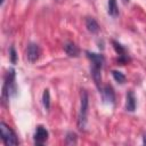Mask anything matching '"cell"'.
Returning a JSON list of instances; mask_svg holds the SVG:
<instances>
[{
    "label": "cell",
    "mask_w": 146,
    "mask_h": 146,
    "mask_svg": "<svg viewBox=\"0 0 146 146\" xmlns=\"http://www.w3.org/2000/svg\"><path fill=\"white\" fill-rule=\"evenodd\" d=\"M17 91L16 83H15V70L9 68L5 76V82L2 86V100L3 103L9 99L10 96H15Z\"/></svg>",
    "instance_id": "1"
},
{
    "label": "cell",
    "mask_w": 146,
    "mask_h": 146,
    "mask_svg": "<svg viewBox=\"0 0 146 146\" xmlns=\"http://www.w3.org/2000/svg\"><path fill=\"white\" fill-rule=\"evenodd\" d=\"M80 111L78 115V128L79 130H84L88 117V108H89V96L86 90H81V99H80Z\"/></svg>",
    "instance_id": "2"
},
{
    "label": "cell",
    "mask_w": 146,
    "mask_h": 146,
    "mask_svg": "<svg viewBox=\"0 0 146 146\" xmlns=\"http://www.w3.org/2000/svg\"><path fill=\"white\" fill-rule=\"evenodd\" d=\"M0 130H1V139L5 143V145H18V138L15 133V131L7 125L5 122L0 123Z\"/></svg>",
    "instance_id": "3"
},
{
    "label": "cell",
    "mask_w": 146,
    "mask_h": 146,
    "mask_svg": "<svg viewBox=\"0 0 146 146\" xmlns=\"http://www.w3.org/2000/svg\"><path fill=\"white\" fill-rule=\"evenodd\" d=\"M112 44H113V48H114L115 52H116L117 56H119L117 62H119L121 65L127 64V63L130 60V58H129V56H128V54H127L125 48H124L120 42H117V41H115V40H112Z\"/></svg>",
    "instance_id": "4"
},
{
    "label": "cell",
    "mask_w": 146,
    "mask_h": 146,
    "mask_svg": "<svg viewBox=\"0 0 146 146\" xmlns=\"http://www.w3.org/2000/svg\"><path fill=\"white\" fill-rule=\"evenodd\" d=\"M99 91L102 94V98H103L104 103L115 104V92H114V89L112 88V86L106 84L104 87H100Z\"/></svg>",
    "instance_id": "5"
},
{
    "label": "cell",
    "mask_w": 146,
    "mask_h": 146,
    "mask_svg": "<svg viewBox=\"0 0 146 146\" xmlns=\"http://www.w3.org/2000/svg\"><path fill=\"white\" fill-rule=\"evenodd\" d=\"M48 137H49L48 130H47L43 125H38L36 129H35L34 136H33L34 144H35V145H43V144L47 141Z\"/></svg>",
    "instance_id": "6"
},
{
    "label": "cell",
    "mask_w": 146,
    "mask_h": 146,
    "mask_svg": "<svg viewBox=\"0 0 146 146\" xmlns=\"http://www.w3.org/2000/svg\"><path fill=\"white\" fill-rule=\"evenodd\" d=\"M41 50L36 43H30L26 48V58L30 63H35L40 57Z\"/></svg>",
    "instance_id": "7"
},
{
    "label": "cell",
    "mask_w": 146,
    "mask_h": 146,
    "mask_svg": "<svg viewBox=\"0 0 146 146\" xmlns=\"http://www.w3.org/2000/svg\"><path fill=\"white\" fill-rule=\"evenodd\" d=\"M86 56L88 57V59L91 62V65H96V66H100L103 67L104 63H105V58L102 54H96V52H91V51H86Z\"/></svg>",
    "instance_id": "8"
},
{
    "label": "cell",
    "mask_w": 146,
    "mask_h": 146,
    "mask_svg": "<svg viewBox=\"0 0 146 146\" xmlns=\"http://www.w3.org/2000/svg\"><path fill=\"white\" fill-rule=\"evenodd\" d=\"M136 106H137L136 96L132 90H128V92L125 95V110L128 112H135Z\"/></svg>",
    "instance_id": "9"
},
{
    "label": "cell",
    "mask_w": 146,
    "mask_h": 146,
    "mask_svg": "<svg viewBox=\"0 0 146 146\" xmlns=\"http://www.w3.org/2000/svg\"><path fill=\"white\" fill-rule=\"evenodd\" d=\"M64 50L70 57H79L80 56V48L73 42L65 43L64 44Z\"/></svg>",
    "instance_id": "10"
},
{
    "label": "cell",
    "mask_w": 146,
    "mask_h": 146,
    "mask_svg": "<svg viewBox=\"0 0 146 146\" xmlns=\"http://www.w3.org/2000/svg\"><path fill=\"white\" fill-rule=\"evenodd\" d=\"M102 68H103V67H100V66H96V65H91V68H90L92 80H94L95 84L98 87V89L100 88V83H102V74H100Z\"/></svg>",
    "instance_id": "11"
},
{
    "label": "cell",
    "mask_w": 146,
    "mask_h": 146,
    "mask_svg": "<svg viewBox=\"0 0 146 146\" xmlns=\"http://www.w3.org/2000/svg\"><path fill=\"white\" fill-rule=\"evenodd\" d=\"M86 27L92 34H96L99 32V25L94 17H87L86 18Z\"/></svg>",
    "instance_id": "12"
},
{
    "label": "cell",
    "mask_w": 146,
    "mask_h": 146,
    "mask_svg": "<svg viewBox=\"0 0 146 146\" xmlns=\"http://www.w3.org/2000/svg\"><path fill=\"white\" fill-rule=\"evenodd\" d=\"M107 13L112 17H116L119 15V8L116 0H108L107 1Z\"/></svg>",
    "instance_id": "13"
},
{
    "label": "cell",
    "mask_w": 146,
    "mask_h": 146,
    "mask_svg": "<svg viewBox=\"0 0 146 146\" xmlns=\"http://www.w3.org/2000/svg\"><path fill=\"white\" fill-rule=\"evenodd\" d=\"M76 140H78V136L75 132L70 131L66 133V137H65V144L66 145H75Z\"/></svg>",
    "instance_id": "14"
},
{
    "label": "cell",
    "mask_w": 146,
    "mask_h": 146,
    "mask_svg": "<svg viewBox=\"0 0 146 146\" xmlns=\"http://www.w3.org/2000/svg\"><path fill=\"white\" fill-rule=\"evenodd\" d=\"M112 75H113L114 80H115L117 83H120V84H123V83L125 82V75H124L122 72L113 70V71H112Z\"/></svg>",
    "instance_id": "15"
},
{
    "label": "cell",
    "mask_w": 146,
    "mask_h": 146,
    "mask_svg": "<svg viewBox=\"0 0 146 146\" xmlns=\"http://www.w3.org/2000/svg\"><path fill=\"white\" fill-rule=\"evenodd\" d=\"M42 103H43V106L44 108L48 111L50 108V94H49V90L46 89L43 91V95H42Z\"/></svg>",
    "instance_id": "16"
},
{
    "label": "cell",
    "mask_w": 146,
    "mask_h": 146,
    "mask_svg": "<svg viewBox=\"0 0 146 146\" xmlns=\"http://www.w3.org/2000/svg\"><path fill=\"white\" fill-rule=\"evenodd\" d=\"M9 57H10V62H11L13 64H16V62H17V54H16V50H15L14 47H10Z\"/></svg>",
    "instance_id": "17"
},
{
    "label": "cell",
    "mask_w": 146,
    "mask_h": 146,
    "mask_svg": "<svg viewBox=\"0 0 146 146\" xmlns=\"http://www.w3.org/2000/svg\"><path fill=\"white\" fill-rule=\"evenodd\" d=\"M143 144L146 145V133H144V136H143Z\"/></svg>",
    "instance_id": "18"
},
{
    "label": "cell",
    "mask_w": 146,
    "mask_h": 146,
    "mask_svg": "<svg viewBox=\"0 0 146 146\" xmlns=\"http://www.w3.org/2000/svg\"><path fill=\"white\" fill-rule=\"evenodd\" d=\"M123 1H124V2H128V1H129V0H123Z\"/></svg>",
    "instance_id": "19"
}]
</instances>
